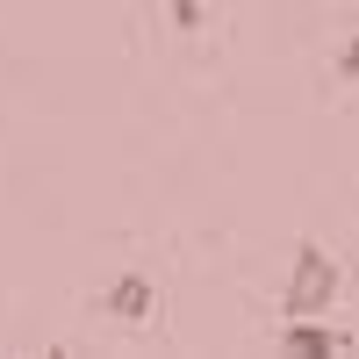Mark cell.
Wrapping results in <instances>:
<instances>
[{
  "label": "cell",
  "instance_id": "1",
  "mask_svg": "<svg viewBox=\"0 0 359 359\" xmlns=\"http://www.w3.org/2000/svg\"><path fill=\"white\" fill-rule=\"evenodd\" d=\"M345 294V266L316 245V237H302L294 245V266H287V287H280V316H331V302Z\"/></svg>",
  "mask_w": 359,
  "mask_h": 359
},
{
  "label": "cell",
  "instance_id": "5",
  "mask_svg": "<svg viewBox=\"0 0 359 359\" xmlns=\"http://www.w3.org/2000/svg\"><path fill=\"white\" fill-rule=\"evenodd\" d=\"M172 29L194 36V29H201V0H172Z\"/></svg>",
  "mask_w": 359,
  "mask_h": 359
},
{
  "label": "cell",
  "instance_id": "3",
  "mask_svg": "<svg viewBox=\"0 0 359 359\" xmlns=\"http://www.w3.org/2000/svg\"><path fill=\"white\" fill-rule=\"evenodd\" d=\"M352 338L345 331H331V323H316V316H287V331H280V352H294V359H331V352H345Z\"/></svg>",
  "mask_w": 359,
  "mask_h": 359
},
{
  "label": "cell",
  "instance_id": "2",
  "mask_svg": "<svg viewBox=\"0 0 359 359\" xmlns=\"http://www.w3.org/2000/svg\"><path fill=\"white\" fill-rule=\"evenodd\" d=\"M101 309H108L115 323H151V316H158V287H151V273H137V266H130V273H115V287L101 294Z\"/></svg>",
  "mask_w": 359,
  "mask_h": 359
},
{
  "label": "cell",
  "instance_id": "4",
  "mask_svg": "<svg viewBox=\"0 0 359 359\" xmlns=\"http://www.w3.org/2000/svg\"><path fill=\"white\" fill-rule=\"evenodd\" d=\"M331 72H338V86H359V29H352V43L338 50V65H331Z\"/></svg>",
  "mask_w": 359,
  "mask_h": 359
}]
</instances>
